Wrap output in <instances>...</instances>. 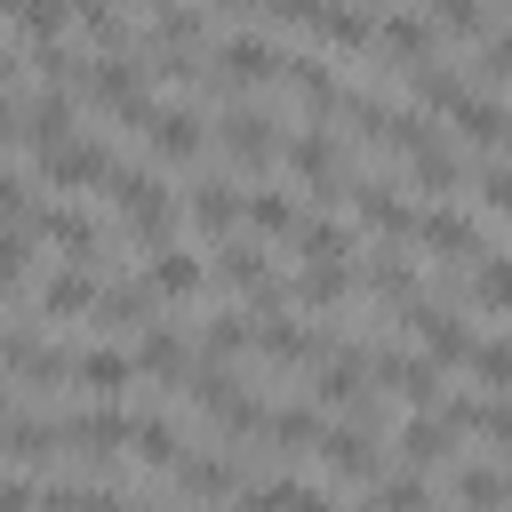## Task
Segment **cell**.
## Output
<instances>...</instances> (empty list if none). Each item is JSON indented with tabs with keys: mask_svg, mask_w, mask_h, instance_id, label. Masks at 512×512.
<instances>
[{
	"mask_svg": "<svg viewBox=\"0 0 512 512\" xmlns=\"http://www.w3.org/2000/svg\"><path fill=\"white\" fill-rule=\"evenodd\" d=\"M144 72H152V64H144L136 48H120V56H88V64H80V96H88L104 120H120V128H144V120L160 112Z\"/></svg>",
	"mask_w": 512,
	"mask_h": 512,
	"instance_id": "obj_1",
	"label": "cell"
},
{
	"mask_svg": "<svg viewBox=\"0 0 512 512\" xmlns=\"http://www.w3.org/2000/svg\"><path fill=\"white\" fill-rule=\"evenodd\" d=\"M104 200L120 208L128 240H144V248H168V232L184 224V200H176L152 168H112V176H104Z\"/></svg>",
	"mask_w": 512,
	"mask_h": 512,
	"instance_id": "obj_2",
	"label": "cell"
},
{
	"mask_svg": "<svg viewBox=\"0 0 512 512\" xmlns=\"http://www.w3.org/2000/svg\"><path fill=\"white\" fill-rule=\"evenodd\" d=\"M200 80H208V96H224V104H248V88L280 80V48H272L264 32H224V40H216V64H208Z\"/></svg>",
	"mask_w": 512,
	"mask_h": 512,
	"instance_id": "obj_3",
	"label": "cell"
},
{
	"mask_svg": "<svg viewBox=\"0 0 512 512\" xmlns=\"http://www.w3.org/2000/svg\"><path fill=\"white\" fill-rule=\"evenodd\" d=\"M280 160H288V176H296L304 192H320V200H336V192H344V176H352V152H344V136H328L320 120H304V128L280 144Z\"/></svg>",
	"mask_w": 512,
	"mask_h": 512,
	"instance_id": "obj_4",
	"label": "cell"
},
{
	"mask_svg": "<svg viewBox=\"0 0 512 512\" xmlns=\"http://www.w3.org/2000/svg\"><path fill=\"white\" fill-rule=\"evenodd\" d=\"M320 464H328L344 488H368V480H384V440H376V424H368V416H344V424H328V432H320Z\"/></svg>",
	"mask_w": 512,
	"mask_h": 512,
	"instance_id": "obj_5",
	"label": "cell"
},
{
	"mask_svg": "<svg viewBox=\"0 0 512 512\" xmlns=\"http://www.w3.org/2000/svg\"><path fill=\"white\" fill-rule=\"evenodd\" d=\"M280 120L264 112V104H224V120H216V152L224 160H240V168H264V160H280Z\"/></svg>",
	"mask_w": 512,
	"mask_h": 512,
	"instance_id": "obj_6",
	"label": "cell"
},
{
	"mask_svg": "<svg viewBox=\"0 0 512 512\" xmlns=\"http://www.w3.org/2000/svg\"><path fill=\"white\" fill-rule=\"evenodd\" d=\"M368 368H376V392H392L408 408H448V376L432 352H376Z\"/></svg>",
	"mask_w": 512,
	"mask_h": 512,
	"instance_id": "obj_7",
	"label": "cell"
},
{
	"mask_svg": "<svg viewBox=\"0 0 512 512\" xmlns=\"http://www.w3.org/2000/svg\"><path fill=\"white\" fill-rule=\"evenodd\" d=\"M256 352H264L272 368H304V376H312V368H320V360L336 352V336L304 328L296 312H264V320H256Z\"/></svg>",
	"mask_w": 512,
	"mask_h": 512,
	"instance_id": "obj_8",
	"label": "cell"
},
{
	"mask_svg": "<svg viewBox=\"0 0 512 512\" xmlns=\"http://www.w3.org/2000/svg\"><path fill=\"white\" fill-rule=\"evenodd\" d=\"M32 232L48 240V248H64L72 264H112V240H104V224L88 216V208H32Z\"/></svg>",
	"mask_w": 512,
	"mask_h": 512,
	"instance_id": "obj_9",
	"label": "cell"
},
{
	"mask_svg": "<svg viewBox=\"0 0 512 512\" xmlns=\"http://www.w3.org/2000/svg\"><path fill=\"white\" fill-rule=\"evenodd\" d=\"M128 432H136V408H112V400H96V408H72V416H64V440H72L88 464L128 456Z\"/></svg>",
	"mask_w": 512,
	"mask_h": 512,
	"instance_id": "obj_10",
	"label": "cell"
},
{
	"mask_svg": "<svg viewBox=\"0 0 512 512\" xmlns=\"http://www.w3.org/2000/svg\"><path fill=\"white\" fill-rule=\"evenodd\" d=\"M400 320H408V336H416L432 360H472V344H480V336H472V320H464L456 304H432V296H416Z\"/></svg>",
	"mask_w": 512,
	"mask_h": 512,
	"instance_id": "obj_11",
	"label": "cell"
},
{
	"mask_svg": "<svg viewBox=\"0 0 512 512\" xmlns=\"http://www.w3.org/2000/svg\"><path fill=\"white\" fill-rule=\"evenodd\" d=\"M168 480H176V496H192V504H232V496L248 488V464H240L232 448H216V456H184Z\"/></svg>",
	"mask_w": 512,
	"mask_h": 512,
	"instance_id": "obj_12",
	"label": "cell"
},
{
	"mask_svg": "<svg viewBox=\"0 0 512 512\" xmlns=\"http://www.w3.org/2000/svg\"><path fill=\"white\" fill-rule=\"evenodd\" d=\"M280 80H288V96L304 104V120H320V128H328V120L344 112V80H336L320 56H304V48H296V56H280Z\"/></svg>",
	"mask_w": 512,
	"mask_h": 512,
	"instance_id": "obj_13",
	"label": "cell"
},
{
	"mask_svg": "<svg viewBox=\"0 0 512 512\" xmlns=\"http://www.w3.org/2000/svg\"><path fill=\"white\" fill-rule=\"evenodd\" d=\"M144 152H152V160H200V152H208V120H200L192 104H160V112L144 120Z\"/></svg>",
	"mask_w": 512,
	"mask_h": 512,
	"instance_id": "obj_14",
	"label": "cell"
},
{
	"mask_svg": "<svg viewBox=\"0 0 512 512\" xmlns=\"http://www.w3.org/2000/svg\"><path fill=\"white\" fill-rule=\"evenodd\" d=\"M184 224L200 232V240H232L240 224H248V192L240 184H200V192H184Z\"/></svg>",
	"mask_w": 512,
	"mask_h": 512,
	"instance_id": "obj_15",
	"label": "cell"
},
{
	"mask_svg": "<svg viewBox=\"0 0 512 512\" xmlns=\"http://www.w3.org/2000/svg\"><path fill=\"white\" fill-rule=\"evenodd\" d=\"M416 240H424L432 256H448V264L488 256V232H480V216H464V208H424V216H416Z\"/></svg>",
	"mask_w": 512,
	"mask_h": 512,
	"instance_id": "obj_16",
	"label": "cell"
},
{
	"mask_svg": "<svg viewBox=\"0 0 512 512\" xmlns=\"http://www.w3.org/2000/svg\"><path fill=\"white\" fill-rule=\"evenodd\" d=\"M96 296H104V272L96 264H56L40 280V312L32 320H80V312H96Z\"/></svg>",
	"mask_w": 512,
	"mask_h": 512,
	"instance_id": "obj_17",
	"label": "cell"
},
{
	"mask_svg": "<svg viewBox=\"0 0 512 512\" xmlns=\"http://www.w3.org/2000/svg\"><path fill=\"white\" fill-rule=\"evenodd\" d=\"M376 48L400 56V72H408V64H432V56H440V32H432L424 8H384V16H376Z\"/></svg>",
	"mask_w": 512,
	"mask_h": 512,
	"instance_id": "obj_18",
	"label": "cell"
},
{
	"mask_svg": "<svg viewBox=\"0 0 512 512\" xmlns=\"http://www.w3.org/2000/svg\"><path fill=\"white\" fill-rule=\"evenodd\" d=\"M112 168H120V160H112V144H104V136H88V128H80L64 152H48V160H40V176H48V184H64V192H80V184H104Z\"/></svg>",
	"mask_w": 512,
	"mask_h": 512,
	"instance_id": "obj_19",
	"label": "cell"
},
{
	"mask_svg": "<svg viewBox=\"0 0 512 512\" xmlns=\"http://www.w3.org/2000/svg\"><path fill=\"white\" fill-rule=\"evenodd\" d=\"M352 208H360L368 232H384V240H416V208L400 200L392 176H360V184H352Z\"/></svg>",
	"mask_w": 512,
	"mask_h": 512,
	"instance_id": "obj_20",
	"label": "cell"
},
{
	"mask_svg": "<svg viewBox=\"0 0 512 512\" xmlns=\"http://www.w3.org/2000/svg\"><path fill=\"white\" fill-rule=\"evenodd\" d=\"M152 304H160V296H152L144 272H136V280H104V296H96V328H104V336H128V328H136V336H144V328H152Z\"/></svg>",
	"mask_w": 512,
	"mask_h": 512,
	"instance_id": "obj_21",
	"label": "cell"
},
{
	"mask_svg": "<svg viewBox=\"0 0 512 512\" xmlns=\"http://www.w3.org/2000/svg\"><path fill=\"white\" fill-rule=\"evenodd\" d=\"M0 448H8L16 464L40 472V464H56V448H72V440H64V416H32V408H16V416L0 424Z\"/></svg>",
	"mask_w": 512,
	"mask_h": 512,
	"instance_id": "obj_22",
	"label": "cell"
},
{
	"mask_svg": "<svg viewBox=\"0 0 512 512\" xmlns=\"http://www.w3.org/2000/svg\"><path fill=\"white\" fill-rule=\"evenodd\" d=\"M72 384L96 392V400H120V392L136 384V352H120V344H88V352H72Z\"/></svg>",
	"mask_w": 512,
	"mask_h": 512,
	"instance_id": "obj_23",
	"label": "cell"
},
{
	"mask_svg": "<svg viewBox=\"0 0 512 512\" xmlns=\"http://www.w3.org/2000/svg\"><path fill=\"white\" fill-rule=\"evenodd\" d=\"M136 376H152V384L192 376V344H184V328H176V320H152V328L136 336Z\"/></svg>",
	"mask_w": 512,
	"mask_h": 512,
	"instance_id": "obj_24",
	"label": "cell"
},
{
	"mask_svg": "<svg viewBox=\"0 0 512 512\" xmlns=\"http://www.w3.org/2000/svg\"><path fill=\"white\" fill-rule=\"evenodd\" d=\"M448 496L464 512H512V464H456L448 472Z\"/></svg>",
	"mask_w": 512,
	"mask_h": 512,
	"instance_id": "obj_25",
	"label": "cell"
},
{
	"mask_svg": "<svg viewBox=\"0 0 512 512\" xmlns=\"http://www.w3.org/2000/svg\"><path fill=\"white\" fill-rule=\"evenodd\" d=\"M128 448H136L144 472H176V464H184V432H176V416H160V408H136Z\"/></svg>",
	"mask_w": 512,
	"mask_h": 512,
	"instance_id": "obj_26",
	"label": "cell"
},
{
	"mask_svg": "<svg viewBox=\"0 0 512 512\" xmlns=\"http://www.w3.org/2000/svg\"><path fill=\"white\" fill-rule=\"evenodd\" d=\"M448 448H456V424H448V408H416V416L400 424V456H408V472H432Z\"/></svg>",
	"mask_w": 512,
	"mask_h": 512,
	"instance_id": "obj_27",
	"label": "cell"
},
{
	"mask_svg": "<svg viewBox=\"0 0 512 512\" xmlns=\"http://www.w3.org/2000/svg\"><path fill=\"white\" fill-rule=\"evenodd\" d=\"M360 512H448V504L432 496L424 472H384V480L360 488Z\"/></svg>",
	"mask_w": 512,
	"mask_h": 512,
	"instance_id": "obj_28",
	"label": "cell"
},
{
	"mask_svg": "<svg viewBox=\"0 0 512 512\" xmlns=\"http://www.w3.org/2000/svg\"><path fill=\"white\" fill-rule=\"evenodd\" d=\"M320 400H280L272 416H264V440L280 448V456H304V448H320Z\"/></svg>",
	"mask_w": 512,
	"mask_h": 512,
	"instance_id": "obj_29",
	"label": "cell"
},
{
	"mask_svg": "<svg viewBox=\"0 0 512 512\" xmlns=\"http://www.w3.org/2000/svg\"><path fill=\"white\" fill-rule=\"evenodd\" d=\"M448 120H456V128H464V144H480V152L512 144V104H504V96H464Z\"/></svg>",
	"mask_w": 512,
	"mask_h": 512,
	"instance_id": "obj_30",
	"label": "cell"
},
{
	"mask_svg": "<svg viewBox=\"0 0 512 512\" xmlns=\"http://www.w3.org/2000/svg\"><path fill=\"white\" fill-rule=\"evenodd\" d=\"M408 96H416V112H456L472 88H464V72H456V64H440V56H432V64H408Z\"/></svg>",
	"mask_w": 512,
	"mask_h": 512,
	"instance_id": "obj_31",
	"label": "cell"
},
{
	"mask_svg": "<svg viewBox=\"0 0 512 512\" xmlns=\"http://www.w3.org/2000/svg\"><path fill=\"white\" fill-rule=\"evenodd\" d=\"M144 280H152V296H192V288H208L216 272H208V264H200L192 248H152Z\"/></svg>",
	"mask_w": 512,
	"mask_h": 512,
	"instance_id": "obj_32",
	"label": "cell"
},
{
	"mask_svg": "<svg viewBox=\"0 0 512 512\" xmlns=\"http://www.w3.org/2000/svg\"><path fill=\"white\" fill-rule=\"evenodd\" d=\"M352 264H296V280H288V304H304V312H320V304H344L352 296Z\"/></svg>",
	"mask_w": 512,
	"mask_h": 512,
	"instance_id": "obj_33",
	"label": "cell"
},
{
	"mask_svg": "<svg viewBox=\"0 0 512 512\" xmlns=\"http://www.w3.org/2000/svg\"><path fill=\"white\" fill-rule=\"evenodd\" d=\"M424 16H432L440 40H488L496 32V8L488 0H424Z\"/></svg>",
	"mask_w": 512,
	"mask_h": 512,
	"instance_id": "obj_34",
	"label": "cell"
},
{
	"mask_svg": "<svg viewBox=\"0 0 512 512\" xmlns=\"http://www.w3.org/2000/svg\"><path fill=\"white\" fill-rule=\"evenodd\" d=\"M296 256H304V264H352V224L312 216V224L296 232Z\"/></svg>",
	"mask_w": 512,
	"mask_h": 512,
	"instance_id": "obj_35",
	"label": "cell"
},
{
	"mask_svg": "<svg viewBox=\"0 0 512 512\" xmlns=\"http://www.w3.org/2000/svg\"><path fill=\"white\" fill-rule=\"evenodd\" d=\"M16 32H24L32 48H56V40L72 32V0H16Z\"/></svg>",
	"mask_w": 512,
	"mask_h": 512,
	"instance_id": "obj_36",
	"label": "cell"
},
{
	"mask_svg": "<svg viewBox=\"0 0 512 512\" xmlns=\"http://www.w3.org/2000/svg\"><path fill=\"white\" fill-rule=\"evenodd\" d=\"M248 344H256V320H248V312H208V328H200V352H208L216 368H224L232 352H248Z\"/></svg>",
	"mask_w": 512,
	"mask_h": 512,
	"instance_id": "obj_37",
	"label": "cell"
},
{
	"mask_svg": "<svg viewBox=\"0 0 512 512\" xmlns=\"http://www.w3.org/2000/svg\"><path fill=\"white\" fill-rule=\"evenodd\" d=\"M264 488H272V512H352L336 488H312V480H288V472H272Z\"/></svg>",
	"mask_w": 512,
	"mask_h": 512,
	"instance_id": "obj_38",
	"label": "cell"
},
{
	"mask_svg": "<svg viewBox=\"0 0 512 512\" xmlns=\"http://www.w3.org/2000/svg\"><path fill=\"white\" fill-rule=\"evenodd\" d=\"M464 368H472V384H480V392H512V336H480Z\"/></svg>",
	"mask_w": 512,
	"mask_h": 512,
	"instance_id": "obj_39",
	"label": "cell"
},
{
	"mask_svg": "<svg viewBox=\"0 0 512 512\" xmlns=\"http://www.w3.org/2000/svg\"><path fill=\"white\" fill-rule=\"evenodd\" d=\"M320 40H328V48H376V16L352 8V0H336L328 24H320Z\"/></svg>",
	"mask_w": 512,
	"mask_h": 512,
	"instance_id": "obj_40",
	"label": "cell"
},
{
	"mask_svg": "<svg viewBox=\"0 0 512 512\" xmlns=\"http://www.w3.org/2000/svg\"><path fill=\"white\" fill-rule=\"evenodd\" d=\"M248 224H256V232H272V240L304 232V216H296V200H288V192H248Z\"/></svg>",
	"mask_w": 512,
	"mask_h": 512,
	"instance_id": "obj_41",
	"label": "cell"
},
{
	"mask_svg": "<svg viewBox=\"0 0 512 512\" xmlns=\"http://www.w3.org/2000/svg\"><path fill=\"white\" fill-rule=\"evenodd\" d=\"M24 272H32V240H24L16 224H0V296H16Z\"/></svg>",
	"mask_w": 512,
	"mask_h": 512,
	"instance_id": "obj_42",
	"label": "cell"
},
{
	"mask_svg": "<svg viewBox=\"0 0 512 512\" xmlns=\"http://www.w3.org/2000/svg\"><path fill=\"white\" fill-rule=\"evenodd\" d=\"M328 8H336V0H264V24H304V32H320Z\"/></svg>",
	"mask_w": 512,
	"mask_h": 512,
	"instance_id": "obj_43",
	"label": "cell"
},
{
	"mask_svg": "<svg viewBox=\"0 0 512 512\" xmlns=\"http://www.w3.org/2000/svg\"><path fill=\"white\" fill-rule=\"evenodd\" d=\"M480 80L488 88H512V32H488L480 40Z\"/></svg>",
	"mask_w": 512,
	"mask_h": 512,
	"instance_id": "obj_44",
	"label": "cell"
},
{
	"mask_svg": "<svg viewBox=\"0 0 512 512\" xmlns=\"http://www.w3.org/2000/svg\"><path fill=\"white\" fill-rule=\"evenodd\" d=\"M480 208L512 224V168H480Z\"/></svg>",
	"mask_w": 512,
	"mask_h": 512,
	"instance_id": "obj_45",
	"label": "cell"
},
{
	"mask_svg": "<svg viewBox=\"0 0 512 512\" xmlns=\"http://www.w3.org/2000/svg\"><path fill=\"white\" fill-rule=\"evenodd\" d=\"M32 208H40V200L24 192V176H16V168H0V216H24V224H32Z\"/></svg>",
	"mask_w": 512,
	"mask_h": 512,
	"instance_id": "obj_46",
	"label": "cell"
},
{
	"mask_svg": "<svg viewBox=\"0 0 512 512\" xmlns=\"http://www.w3.org/2000/svg\"><path fill=\"white\" fill-rule=\"evenodd\" d=\"M32 504H40V488L24 472H0V512H32Z\"/></svg>",
	"mask_w": 512,
	"mask_h": 512,
	"instance_id": "obj_47",
	"label": "cell"
},
{
	"mask_svg": "<svg viewBox=\"0 0 512 512\" xmlns=\"http://www.w3.org/2000/svg\"><path fill=\"white\" fill-rule=\"evenodd\" d=\"M0 144H24V104H16V88H0Z\"/></svg>",
	"mask_w": 512,
	"mask_h": 512,
	"instance_id": "obj_48",
	"label": "cell"
},
{
	"mask_svg": "<svg viewBox=\"0 0 512 512\" xmlns=\"http://www.w3.org/2000/svg\"><path fill=\"white\" fill-rule=\"evenodd\" d=\"M8 416H16V400H8V368H0V424H8Z\"/></svg>",
	"mask_w": 512,
	"mask_h": 512,
	"instance_id": "obj_49",
	"label": "cell"
},
{
	"mask_svg": "<svg viewBox=\"0 0 512 512\" xmlns=\"http://www.w3.org/2000/svg\"><path fill=\"white\" fill-rule=\"evenodd\" d=\"M0 24H16V0H0Z\"/></svg>",
	"mask_w": 512,
	"mask_h": 512,
	"instance_id": "obj_50",
	"label": "cell"
},
{
	"mask_svg": "<svg viewBox=\"0 0 512 512\" xmlns=\"http://www.w3.org/2000/svg\"><path fill=\"white\" fill-rule=\"evenodd\" d=\"M0 336H8V328H0Z\"/></svg>",
	"mask_w": 512,
	"mask_h": 512,
	"instance_id": "obj_51",
	"label": "cell"
}]
</instances>
